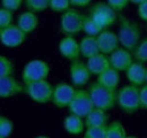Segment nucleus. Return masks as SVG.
<instances>
[{
  "label": "nucleus",
  "instance_id": "f704fd0d",
  "mask_svg": "<svg viewBox=\"0 0 147 138\" xmlns=\"http://www.w3.org/2000/svg\"><path fill=\"white\" fill-rule=\"evenodd\" d=\"M137 14H138V17L140 18L142 20H144V22L147 23V0L144 1V2H142L140 5H138Z\"/></svg>",
  "mask_w": 147,
  "mask_h": 138
},
{
  "label": "nucleus",
  "instance_id": "4468645a",
  "mask_svg": "<svg viewBox=\"0 0 147 138\" xmlns=\"http://www.w3.org/2000/svg\"><path fill=\"white\" fill-rule=\"evenodd\" d=\"M109 58H110L111 67L119 70L120 72L126 71L131 66V64L134 62L132 52L126 48H123V47H120L114 52H112L109 55Z\"/></svg>",
  "mask_w": 147,
  "mask_h": 138
},
{
  "label": "nucleus",
  "instance_id": "412c9836",
  "mask_svg": "<svg viewBox=\"0 0 147 138\" xmlns=\"http://www.w3.org/2000/svg\"><path fill=\"white\" fill-rule=\"evenodd\" d=\"M96 82L105 87L118 89V86L120 84V71L114 69L113 67H110L97 76Z\"/></svg>",
  "mask_w": 147,
  "mask_h": 138
},
{
  "label": "nucleus",
  "instance_id": "72a5a7b5",
  "mask_svg": "<svg viewBox=\"0 0 147 138\" xmlns=\"http://www.w3.org/2000/svg\"><path fill=\"white\" fill-rule=\"evenodd\" d=\"M139 96H140V109L147 110V84L139 88Z\"/></svg>",
  "mask_w": 147,
  "mask_h": 138
},
{
  "label": "nucleus",
  "instance_id": "2f4dec72",
  "mask_svg": "<svg viewBox=\"0 0 147 138\" xmlns=\"http://www.w3.org/2000/svg\"><path fill=\"white\" fill-rule=\"evenodd\" d=\"M24 0H1V7L15 13L20 8Z\"/></svg>",
  "mask_w": 147,
  "mask_h": 138
},
{
  "label": "nucleus",
  "instance_id": "c756f323",
  "mask_svg": "<svg viewBox=\"0 0 147 138\" xmlns=\"http://www.w3.org/2000/svg\"><path fill=\"white\" fill-rule=\"evenodd\" d=\"M107 127H88L86 128L83 138H105Z\"/></svg>",
  "mask_w": 147,
  "mask_h": 138
},
{
  "label": "nucleus",
  "instance_id": "f03ea898",
  "mask_svg": "<svg viewBox=\"0 0 147 138\" xmlns=\"http://www.w3.org/2000/svg\"><path fill=\"white\" fill-rule=\"evenodd\" d=\"M87 89L91 94L95 108L110 111L117 105L118 89H112L109 87L103 86L97 82L91 83Z\"/></svg>",
  "mask_w": 147,
  "mask_h": 138
},
{
  "label": "nucleus",
  "instance_id": "dca6fc26",
  "mask_svg": "<svg viewBox=\"0 0 147 138\" xmlns=\"http://www.w3.org/2000/svg\"><path fill=\"white\" fill-rule=\"evenodd\" d=\"M146 74H147V67L143 62L139 61H134L131 66L126 70V76L128 82L137 87H142L146 84Z\"/></svg>",
  "mask_w": 147,
  "mask_h": 138
},
{
  "label": "nucleus",
  "instance_id": "6e6552de",
  "mask_svg": "<svg viewBox=\"0 0 147 138\" xmlns=\"http://www.w3.org/2000/svg\"><path fill=\"white\" fill-rule=\"evenodd\" d=\"M94 108H95V105H94V102L91 97L88 89L77 88L73 101L68 106V110L70 113L79 116L82 118H85Z\"/></svg>",
  "mask_w": 147,
  "mask_h": 138
},
{
  "label": "nucleus",
  "instance_id": "2eb2a0df",
  "mask_svg": "<svg viewBox=\"0 0 147 138\" xmlns=\"http://www.w3.org/2000/svg\"><path fill=\"white\" fill-rule=\"evenodd\" d=\"M24 93V85L14 76L0 77V96L2 99L13 97Z\"/></svg>",
  "mask_w": 147,
  "mask_h": 138
},
{
  "label": "nucleus",
  "instance_id": "f8f14e48",
  "mask_svg": "<svg viewBox=\"0 0 147 138\" xmlns=\"http://www.w3.org/2000/svg\"><path fill=\"white\" fill-rule=\"evenodd\" d=\"M96 40H97V44L100 48V52L107 55H110L112 52H114L117 49L121 47L118 34L109 28L103 30L96 36Z\"/></svg>",
  "mask_w": 147,
  "mask_h": 138
},
{
  "label": "nucleus",
  "instance_id": "4c0bfd02",
  "mask_svg": "<svg viewBox=\"0 0 147 138\" xmlns=\"http://www.w3.org/2000/svg\"><path fill=\"white\" fill-rule=\"evenodd\" d=\"M35 138H50V137H48V136H44V135H41V136H36Z\"/></svg>",
  "mask_w": 147,
  "mask_h": 138
},
{
  "label": "nucleus",
  "instance_id": "9b49d317",
  "mask_svg": "<svg viewBox=\"0 0 147 138\" xmlns=\"http://www.w3.org/2000/svg\"><path fill=\"white\" fill-rule=\"evenodd\" d=\"M92 74L87 67L86 62L77 59L70 62L69 66V77L71 84L76 88H83L85 85L88 84Z\"/></svg>",
  "mask_w": 147,
  "mask_h": 138
},
{
  "label": "nucleus",
  "instance_id": "a878e982",
  "mask_svg": "<svg viewBox=\"0 0 147 138\" xmlns=\"http://www.w3.org/2000/svg\"><path fill=\"white\" fill-rule=\"evenodd\" d=\"M24 3L27 10H31L37 14V13H42L49 9L50 0H24Z\"/></svg>",
  "mask_w": 147,
  "mask_h": 138
},
{
  "label": "nucleus",
  "instance_id": "9d476101",
  "mask_svg": "<svg viewBox=\"0 0 147 138\" xmlns=\"http://www.w3.org/2000/svg\"><path fill=\"white\" fill-rule=\"evenodd\" d=\"M27 34L23 32L17 24H11L0 30V42L6 48H18L25 41Z\"/></svg>",
  "mask_w": 147,
  "mask_h": 138
},
{
  "label": "nucleus",
  "instance_id": "1a4fd4ad",
  "mask_svg": "<svg viewBox=\"0 0 147 138\" xmlns=\"http://www.w3.org/2000/svg\"><path fill=\"white\" fill-rule=\"evenodd\" d=\"M76 89L77 88L74 85H69L68 83H65V82L58 83L53 86L51 103L59 109L68 108L75 96Z\"/></svg>",
  "mask_w": 147,
  "mask_h": 138
},
{
  "label": "nucleus",
  "instance_id": "bb28decb",
  "mask_svg": "<svg viewBox=\"0 0 147 138\" xmlns=\"http://www.w3.org/2000/svg\"><path fill=\"white\" fill-rule=\"evenodd\" d=\"M14 72L15 66L13 61L5 55H0V77L14 76Z\"/></svg>",
  "mask_w": 147,
  "mask_h": 138
},
{
  "label": "nucleus",
  "instance_id": "ea45409f",
  "mask_svg": "<svg viewBox=\"0 0 147 138\" xmlns=\"http://www.w3.org/2000/svg\"><path fill=\"white\" fill-rule=\"evenodd\" d=\"M146 84H147V74H146Z\"/></svg>",
  "mask_w": 147,
  "mask_h": 138
},
{
  "label": "nucleus",
  "instance_id": "6ab92c4d",
  "mask_svg": "<svg viewBox=\"0 0 147 138\" xmlns=\"http://www.w3.org/2000/svg\"><path fill=\"white\" fill-rule=\"evenodd\" d=\"M109 113L105 110L94 108L92 111L84 118L86 128L88 127H107L109 124Z\"/></svg>",
  "mask_w": 147,
  "mask_h": 138
},
{
  "label": "nucleus",
  "instance_id": "ddd939ff",
  "mask_svg": "<svg viewBox=\"0 0 147 138\" xmlns=\"http://www.w3.org/2000/svg\"><path fill=\"white\" fill-rule=\"evenodd\" d=\"M58 51L67 60H77L80 54V44L75 36H63L58 43Z\"/></svg>",
  "mask_w": 147,
  "mask_h": 138
},
{
  "label": "nucleus",
  "instance_id": "5701e85b",
  "mask_svg": "<svg viewBox=\"0 0 147 138\" xmlns=\"http://www.w3.org/2000/svg\"><path fill=\"white\" fill-rule=\"evenodd\" d=\"M126 129L122 122L119 120H114L110 122L107 127V136L105 138H126Z\"/></svg>",
  "mask_w": 147,
  "mask_h": 138
},
{
  "label": "nucleus",
  "instance_id": "0eeeda50",
  "mask_svg": "<svg viewBox=\"0 0 147 138\" xmlns=\"http://www.w3.org/2000/svg\"><path fill=\"white\" fill-rule=\"evenodd\" d=\"M50 74V66L47 61L41 59L30 60L23 68L22 71V80L24 84L33 83L37 80L47 79Z\"/></svg>",
  "mask_w": 147,
  "mask_h": 138
},
{
  "label": "nucleus",
  "instance_id": "e433bc0d",
  "mask_svg": "<svg viewBox=\"0 0 147 138\" xmlns=\"http://www.w3.org/2000/svg\"><path fill=\"white\" fill-rule=\"evenodd\" d=\"M144 1H146V0H130V2H131V3H135V5H137V6H138V5H140V3H142V2H144Z\"/></svg>",
  "mask_w": 147,
  "mask_h": 138
},
{
  "label": "nucleus",
  "instance_id": "20e7f679",
  "mask_svg": "<svg viewBox=\"0 0 147 138\" xmlns=\"http://www.w3.org/2000/svg\"><path fill=\"white\" fill-rule=\"evenodd\" d=\"M24 93L35 103H51L53 86L47 79H42L33 83L24 84Z\"/></svg>",
  "mask_w": 147,
  "mask_h": 138
},
{
  "label": "nucleus",
  "instance_id": "473e14b6",
  "mask_svg": "<svg viewBox=\"0 0 147 138\" xmlns=\"http://www.w3.org/2000/svg\"><path fill=\"white\" fill-rule=\"evenodd\" d=\"M107 2L117 13H120L130 3V0H107Z\"/></svg>",
  "mask_w": 147,
  "mask_h": 138
},
{
  "label": "nucleus",
  "instance_id": "423d86ee",
  "mask_svg": "<svg viewBox=\"0 0 147 138\" xmlns=\"http://www.w3.org/2000/svg\"><path fill=\"white\" fill-rule=\"evenodd\" d=\"M90 17H92L96 23H98L103 28L111 27L118 19V13L111 7L105 1H98L91 6L88 14Z\"/></svg>",
  "mask_w": 147,
  "mask_h": 138
},
{
  "label": "nucleus",
  "instance_id": "4be33fe9",
  "mask_svg": "<svg viewBox=\"0 0 147 138\" xmlns=\"http://www.w3.org/2000/svg\"><path fill=\"white\" fill-rule=\"evenodd\" d=\"M79 44H80V54L86 60L100 53V48L97 44L96 36L86 35L79 41Z\"/></svg>",
  "mask_w": 147,
  "mask_h": 138
},
{
  "label": "nucleus",
  "instance_id": "7c9ffc66",
  "mask_svg": "<svg viewBox=\"0 0 147 138\" xmlns=\"http://www.w3.org/2000/svg\"><path fill=\"white\" fill-rule=\"evenodd\" d=\"M14 12L6 9V8H0V30L1 28H6L9 25L14 24Z\"/></svg>",
  "mask_w": 147,
  "mask_h": 138
},
{
  "label": "nucleus",
  "instance_id": "f257e3e1",
  "mask_svg": "<svg viewBox=\"0 0 147 138\" xmlns=\"http://www.w3.org/2000/svg\"><path fill=\"white\" fill-rule=\"evenodd\" d=\"M118 20H119L118 36L120 40V44L121 47L132 51L142 40L140 27L136 22L131 20L125 15H119Z\"/></svg>",
  "mask_w": 147,
  "mask_h": 138
},
{
  "label": "nucleus",
  "instance_id": "a19ab883",
  "mask_svg": "<svg viewBox=\"0 0 147 138\" xmlns=\"http://www.w3.org/2000/svg\"><path fill=\"white\" fill-rule=\"evenodd\" d=\"M146 27H147V26H146Z\"/></svg>",
  "mask_w": 147,
  "mask_h": 138
},
{
  "label": "nucleus",
  "instance_id": "f3484780",
  "mask_svg": "<svg viewBox=\"0 0 147 138\" xmlns=\"http://www.w3.org/2000/svg\"><path fill=\"white\" fill-rule=\"evenodd\" d=\"M16 24L19 26V28L25 32L26 34L33 33L38 26V17L36 16V13H33L31 10H25L22 14H19Z\"/></svg>",
  "mask_w": 147,
  "mask_h": 138
},
{
  "label": "nucleus",
  "instance_id": "a211bd4d",
  "mask_svg": "<svg viewBox=\"0 0 147 138\" xmlns=\"http://www.w3.org/2000/svg\"><path fill=\"white\" fill-rule=\"evenodd\" d=\"M86 65L90 69L91 74L97 77L100 74H102L103 71H105L107 69H109L111 67L110 58H109V55L100 52L92 58L87 59Z\"/></svg>",
  "mask_w": 147,
  "mask_h": 138
},
{
  "label": "nucleus",
  "instance_id": "7ed1b4c3",
  "mask_svg": "<svg viewBox=\"0 0 147 138\" xmlns=\"http://www.w3.org/2000/svg\"><path fill=\"white\" fill-rule=\"evenodd\" d=\"M139 88L131 84L118 89L117 105L126 114H134L140 110V96Z\"/></svg>",
  "mask_w": 147,
  "mask_h": 138
},
{
  "label": "nucleus",
  "instance_id": "c9c22d12",
  "mask_svg": "<svg viewBox=\"0 0 147 138\" xmlns=\"http://www.w3.org/2000/svg\"><path fill=\"white\" fill-rule=\"evenodd\" d=\"M92 0H70V3L74 7H87L88 5H91Z\"/></svg>",
  "mask_w": 147,
  "mask_h": 138
},
{
  "label": "nucleus",
  "instance_id": "39448f33",
  "mask_svg": "<svg viewBox=\"0 0 147 138\" xmlns=\"http://www.w3.org/2000/svg\"><path fill=\"white\" fill-rule=\"evenodd\" d=\"M85 16L86 15L70 8L69 10H67L61 15L59 24L60 32L65 36H75L78 33L83 32Z\"/></svg>",
  "mask_w": 147,
  "mask_h": 138
},
{
  "label": "nucleus",
  "instance_id": "b1692460",
  "mask_svg": "<svg viewBox=\"0 0 147 138\" xmlns=\"http://www.w3.org/2000/svg\"><path fill=\"white\" fill-rule=\"evenodd\" d=\"M103 30V28L98 23H96L92 17H90L88 15L85 16L84 19V25H83V32L85 35H90V36H97Z\"/></svg>",
  "mask_w": 147,
  "mask_h": 138
},
{
  "label": "nucleus",
  "instance_id": "58836bf2",
  "mask_svg": "<svg viewBox=\"0 0 147 138\" xmlns=\"http://www.w3.org/2000/svg\"><path fill=\"white\" fill-rule=\"evenodd\" d=\"M126 138H137V137H136V136H132V135H127Z\"/></svg>",
  "mask_w": 147,
  "mask_h": 138
},
{
  "label": "nucleus",
  "instance_id": "cd10ccee",
  "mask_svg": "<svg viewBox=\"0 0 147 138\" xmlns=\"http://www.w3.org/2000/svg\"><path fill=\"white\" fill-rule=\"evenodd\" d=\"M14 130V122L9 118L1 116L0 117V138H8Z\"/></svg>",
  "mask_w": 147,
  "mask_h": 138
},
{
  "label": "nucleus",
  "instance_id": "c85d7f7f",
  "mask_svg": "<svg viewBox=\"0 0 147 138\" xmlns=\"http://www.w3.org/2000/svg\"><path fill=\"white\" fill-rule=\"evenodd\" d=\"M70 0H50V6L49 9H51L55 13H66L67 10L70 9Z\"/></svg>",
  "mask_w": 147,
  "mask_h": 138
},
{
  "label": "nucleus",
  "instance_id": "aec40b11",
  "mask_svg": "<svg viewBox=\"0 0 147 138\" xmlns=\"http://www.w3.org/2000/svg\"><path fill=\"white\" fill-rule=\"evenodd\" d=\"M63 128L69 135H74V136L80 135L84 131V129L86 128L85 120H84V118H82L79 116L69 113L63 120Z\"/></svg>",
  "mask_w": 147,
  "mask_h": 138
},
{
  "label": "nucleus",
  "instance_id": "393cba45",
  "mask_svg": "<svg viewBox=\"0 0 147 138\" xmlns=\"http://www.w3.org/2000/svg\"><path fill=\"white\" fill-rule=\"evenodd\" d=\"M131 52L136 61H139L143 64L147 62V37L142 39Z\"/></svg>",
  "mask_w": 147,
  "mask_h": 138
}]
</instances>
